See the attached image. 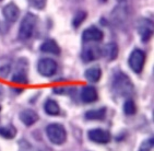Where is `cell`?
<instances>
[{
    "mask_svg": "<svg viewBox=\"0 0 154 151\" xmlns=\"http://www.w3.org/2000/svg\"><path fill=\"white\" fill-rule=\"evenodd\" d=\"M85 79L90 82H97L102 77V70L100 67H91L85 71Z\"/></svg>",
    "mask_w": 154,
    "mask_h": 151,
    "instance_id": "obj_16",
    "label": "cell"
},
{
    "mask_svg": "<svg viewBox=\"0 0 154 151\" xmlns=\"http://www.w3.org/2000/svg\"><path fill=\"white\" fill-rule=\"evenodd\" d=\"M119 2H125V1H127V0H118Z\"/></svg>",
    "mask_w": 154,
    "mask_h": 151,
    "instance_id": "obj_25",
    "label": "cell"
},
{
    "mask_svg": "<svg viewBox=\"0 0 154 151\" xmlns=\"http://www.w3.org/2000/svg\"><path fill=\"white\" fill-rule=\"evenodd\" d=\"M112 86H113L114 92L120 96H128L134 91V84L131 80L127 74H122V72H117L114 76Z\"/></svg>",
    "mask_w": 154,
    "mask_h": 151,
    "instance_id": "obj_1",
    "label": "cell"
},
{
    "mask_svg": "<svg viewBox=\"0 0 154 151\" xmlns=\"http://www.w3.org/2000/svg\"><path fill=\"white\" fill-rule=\"evenodd\" d=\"M81 100L84 103H93L97 100V91L94 87L86 86L81 90Z\"/></svg>",
    "mask_w": 154,
    "mask_h": 151,
    "instance_id": "obj_11",
    "label": "cell"
},
{
    "mask_svg": "<svg viewBox=\"0 0 154 151\" xmlns=\"http://www.w3.org/2000/svg\"><path fill=\"white\" fill-rule=\"evenodd\" d=\"M139 30L140 37L143 42H148L152 36V23L148 20H141L139 22Z\"/></svg>",
    "mask_w": 154,
    "mask_h": 151,
    "instance_id": "obj_10",
    "label": "cell"
},
{
    "mask_svg": "<svg viewBox=\"0 0 154 151\" xmlns=\"http://www.w3.org/2000/svg\"><path fill=\"white\" fill-rule=\"evenodd\" d=\"M36 23H37V18L36 15L33 13H26L22 19L20 24V29H19V37L20 39H29L33 35L34 30H35Z\"/></svg>",
    "mask_w": 154,
    "mask_h": 151,
    "instance_id": "obj_2",
    "label": "cell"
},
{
    "mask_svg": "<svg viewBox=\"0 0 154 151\" xmlns=\"http://www.w3.org/2000/svg\"><path fill=\"white\" fill-rule=\"evenodd\" d=\"M86 18V12L85 11H79L77 12V14L73 17V20H72V24H73L74 27H80L81 24L83 23V21L85 20Z\"/></svg>",
    "mask_w": 154,
    "mask_h": 151,
    "instance_id": "obj_21",
    "label": "cell"
},
{
    "mask_svg": "<svg viewBox=\"0 0 154 151\" xmlns=\"http://www.w3.org/2000/svg\"><path fill=\"white\" fill-rule=\"evenodd\" d=\"M44 110L48 115H51V116L58 115L60 113L59 105H58V103H57L56 101H54V100L46 101V103L44 104Z\"/></svg>",
    "mask_w": 154,
    "mask_h": 151,
    "instance_id": "obj_17",
    "label": "cell"
},
{
    "mask_svg": "<svg viewBox=\"0 0 154 151\" xmlns=\"http://www.w3.org/2000/svg\"><path fill=\"white\" fill-rule=\"evenodd\" d=\"M12 81L15 83H20V84H26V83L29 82L25 71H22V70H19L18 72H15V74H13Z\"/></svg>",
    "mask_w": 154,
    "mask_h": 151,
    "instance_id": "obj_19",
    "label": "cell"
},
{
    "mask_svg": "<svg viewBox=\"0 0 154 151\" xmlns=\"http://www.w3.org/2000/svg\"><path fill=\"white\" fill-rule=\"evenodd\" d=\"M153 142H154V139L153 138H149V139L144 140V141L141 143L140 146V148L138 151H151L152 148H153Z\"/></svg>",
    "mask_w": 154,
    "mask_h": 151,
    "instance_id": "obj_22",
    "label": "cell"
},
{
    "mask_svg": "<svg viewBox=\"0 0 154 151\" xmlns=\"http://www.w3.org/2000/svg\"><path fill=\"white\" fill-rule=\"evenodd\" d=\"M0 111H1V106H0Z\"/></svg>",
    "mask_w": 154,
    "mask_h": 151,
    "instance_id": "obj_26",
    "label": "cell"
},
{
    "mask_svg": "<svg viewBox=\"0 0 154 151\" xmlns=\"http://www.w3.org/2000/svg\"><path fill=\"white\" fill-rule=\"evenodd\" d=\"M57 62L51 58H42L37 64V70L44 77H51L57 72Z\"/></svg>",
    "mask_w": 154,
    "mask_h": 151,
    "instance_id": "obj_5",
    "label": "cell"
},
{
    "mask_svg": "<svg viewBox=\"0 0 154 151\" xmlns=\"http://www.w3.org/2000/svg\"><path fill=\"white\" fill-rule=\"evenodd\" d=\"M20 119L25 126H32L38 121V115L33 110H24L20 113Z\"/></svg>",
    "mask_w": 154,
    "mask_h": 151,
    "instance_id": "obj_12",
    "label": "cell"
},
{
    "mask_svg": "<svg viewBox=\"0 0 154 151\" xmlns=\"http://www.w3.org/2000/svg\"><path fill=\"white\" fill-rule=\"evenodd\" d=\"M3 17L6 18L7 21L9 22H15V21L19 19V15H20V10H19L18 6L13 2L8 3L7 6H5L2 10Z\"/></svg>",
    "mask_w": 154,
    "mask_h": 151,
    "instance_id": "obj_9",
    "label": "cell"
},
{
    "mask_svg": "<svg viewBox=\"0 0 154 151\" xmlns=\"http://www.w3.org/2000/svg\"><path fill=\"white\" fill-rule=\"evenodd\" d=\"M19 151H39V150L37 148H35V147H33L29 142H25L23 145H21L20 150Z\"/></svg>",
    "mask_w": 154,
    "mask_h": 151,
    "instance_id": "obj_24",
    "label": "cell"
},
{
    "mask_svg": "<svg viewBox=\"0 0 154 151\" xmlns=\"http://www.w3.org/2000/svg\"><path fill=\"white\" fill-rule=\"evenodd\" d=\"M105 116H106V107L91 110L85 113V118L89 121H102L105 118Z\"/></svg>",
    "mask_w": 154,
    "mask_h": 151,
    "instance_id": "obj_15",
    "label": "cell"
},
{
    "mask_svg": "<svg viewBox=\"0 0 154 151\" xmlns=\"http://www.w3.org/2000/svg\"><path fill=\"white\" fill-rule=\"evenodd\" d=\"M101 54L102 56H104L108 60H114L117 58V55H118V47L115 43H109L101 48Z\"/></svg>",
    "mask_w": 154,
    "mask_h": 151,
    "instance_id": "obj_13",
    "label": "cell"
},
{
    "mask_svg": "<svg viewBox=\"0 0 154 151\" xmlns=\"http://www.w3.org/2000/svg\"><path fill=\"white\" fill-rule=\"evenodd\" d=\"M46 135L54 145H62L67 139V131L60 124L54 123L46 127Z\"/></svg>",
    "mask_w": 154,
    "mask_h": 151,
    "instance_id": "obj_3",
    "label": "cell"
},
{
    "mask_svg": "<svg viewBox=\"0 0 154 151\" xmlns=\"http://www.w3.org/2000/svg\"><path fill=\"white\" fill-rule=\"evenodd\" d=\"M124 112L126 115H134L137 112V106L132 100H127L124 104Z\"/></svg>",
    "mask_w": 154,
    "mask_h": 151,
    "instance_id": "obj_20",
    "label": "cell"
},
{
    "mask_svg": "<svg viewBox=\"0 0 154 151\" xmlns=\"http://www.w3.org/2000/svg\"><path fill=\"white\" fill-rule=\"evenodd\" d=\"M104 37V33L100 29L95 27H91L84 30L82 34V39L84 42H100Z\"/></svg>",
    "mask_w": 154,
    "mask_h": 151,
    "instance_id": "obj_8",
    "label": "cell"
},
{
    "mask_svg": "<svg viewBox=\"0 0 154 151\" xmlns=\"http://www.w3.org/2000/svg\"><path fill=\"white\" fill-rule=\"evenodd\" d=\"M101 56H102L101 48L97 47V46H93V45L85 46V47L83 48L82 54H81V57H82L83 61H85V62L96 60Z\"/></svg>",
    "mask_w": 154,
    "mask_h": 151,
    "instance_id": "obj_7",
    "label": "cell"
},
{
    "mask_svg": "<svg viewBox=\"0 0 154 151\" xmlns=\"http://www.w3.org/2000/svg\"><path fill=\"white\" fill-rule=\"evenodd\" d=\"M31 5L36 9H44L46 6V0H31Z\"/></svg>",
    "mask_w": 154,
    "mask_h": 151,
    "instance_id": "obj_23",
    "label": "cell"
},
{
    "mask_svg": "<svg viewBox=\"0 0 154 151\" xmlns=\"http://www.w3.org/2000/svg\"><path fill=\"white\" fill-rule=\"evenodd\" d=\"M129 66L132 69V71H134L136 74H140L143 69L145 62V54L143 50L141 49H134L132 50V53L129 56Z\"/></svg>",
    "mask_w": 154,
    "mask_h": 151,
    "instance_id": "obj_4",
    "label": "cell"
},
{
    "mask_svg": "<svg viewBox=\"0 0 154 151\" xmlns=\"http://www.w3.org/2000/svg\"><path fill=\"white\" fill-rule=\"evenodd\" d=\"M88 137L91 141L96 142V143H108L112 138L109 131H104L101 128H95V129L89 131Z\"/></svg>",
    "mask_w": 154,
    "mask_h": 151,
    "instance_id": "obj_6",
    "label": "cell"
},
{
    "mask_svg": "<svg viewBox=\"0 0 154 151\" xmlns=\"http://www.w3.org/2000/svg\"><path fill=\"white\" fill-rule=\"evenodd\" d=\"M15 135H17V129L12 125L0 127V136L6 138V139H13Z\"/></svg>",
    "mask_w": 154,
    "mask_h": 151,
    "instance_id": "obj_18",
    "label": "cell"
},
{
    "mask_svg": "<svg viewBox=\"0 0 154 151\" xmlns=\"http://www.w3.org/2000/svg\"><path fill=\"white\" fill-rule=\"evenodd\" d=\"M41 50L44 53L53 54V55H59L60 47L54 39H47L41 45Z\"/></svg>",
    "mask_w": 154,
    "mask_h": 151,
    "instance_id": "obj_14",
    "label": "cell"
}]
</instances>
